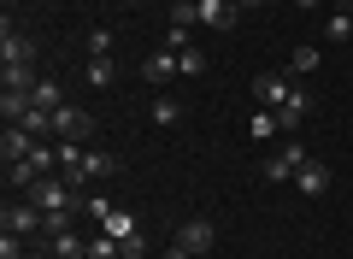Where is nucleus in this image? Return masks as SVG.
<instances>
[{
	"mask_svg": "<svg viewBox=\"0 0 353 259\" xmlns=\"http://www.w3.org/2000/svg\"><path fill=\"white\" fill-rule=\"evenodd\" d=\"M30 200H36L41 207V218H77V212H83V189L71 183V177H41L36 189H30Z\"/></svg>",
	"mask_w": 353,
	"mask_h": 259,
	"instance_id": "1",
	"label": "nucleus"
},
{
	"mask_svg": "<svg viewBox=\"0 0 353 259\" xmlns=\"http://www.w3.org/2000/svg\"><path fill=\"white\" fill-rule=\"evenodd\" d=\"M41 247H48L53 259H88V236L77 230L71 218H48V230H41Z\"/></svg>",
	"mask_w": 353,
	"mask_h": 259,
	"instance_id": "2",
	"label": "nucleus"
},
{
	"mask_svg": "<svg viewBox=\"0 0 353 259\" xmlns=\"http://www.w3.org/2000/svg\"><path fill=\"white\" fill-rule=\"evenodd\" d=\"M306 160H312V153H306L301 142H283V148H277L271 160L259 165V177H265V183H294V171H301Z\"/></svg>",
	"mask_w": 353,
	"mask_h": 259,
	"instance_id": "3",
	"label": "nucleus"
},
{
	"mask_svg": "<svg viewBox=\"0 0 353 259\" xmlns=\"http://www.w3.org/2000/svg\"><path fill=\"white\" fill-rule=\"evenodd\" d=\"M88 130H94V124H88V112L71 106V100L53 112V142H88Z\"/></svg>",
	"mask_w": 353,
	"mask_h": 259,
	"instance_id": "4",
	"label": "nucleus"
},
{
	"mask_svg": "<svg viewBox=\"0 0 353 259\" xmlns=\"http://www.w3.org/2000/svg\"><path fill=\"white\" fill-rule=\"evenodd\" d=\"M289 95H294V83H289L283 71H259V77H253V100H259V106H271V112H277Z\"/></svg>",
	"mask_w": 353,
	"mask_h": 259,
	"instance_id": "5",
	"label": "nucleus"
},
{
	"mask_svg": "<svg viewBox=\"0 0 353 259\" xmlns=\"http://www.w3.org/2000/svg\"><path fill=\"white\" fill-rule=\"evenodd\" d=\"M212 242H218V230H212L206 218H189L183 230H176V247H189L194 259H206V253H212Z\"/></svg>",
	"mask_w": 353,
	"mask_h": 259,
	"instance_id": "6",
	"label": "nucleus"
},
{
	"mask_svg": "<svg viewBox=\"0 0 353 259\" xmlns=\"http://www.w3.org/2000/svg\"><path fill=\"white\" fill-rule=\"evenodd\" d=\"M0 65H36V41L18 36V30L6 24V30H0Z\"/></svg>",
	"mask_w": 353,
	"mask_h": 259,
	"instance_id": "7",
	"label": "nucleus"
},
{
	"mask_svg": "<svg viewBox=\"0 0 353 259\" xmlns=\"http://www.w3.org/2000/svg\"><path fill=\"white\" fill-rule=\"evenodd\" d=\"M294 189H301L306 200H318V195H330V165H324V160H306L301 171H294Z\"/></svg>",
	"mask_w": 353,
	"mask_h": 259,
	"instance_id": "8",
	"label": "nucleus"
},
{
	"mask_svg": "<svg viewBox=\"0 0 353 259\" xmlns=\"http://www.w3.org/2000/svg\"><path fill=\"white\" fill-rule=\"evenodd\" d=\"M112 171H118V165H112V153H83V165H77V171H65V177H71L77 189H88L94 177H112Z\"/></svg>",
	"mask_w": 353,
	"mask_h": 259,
	"instance_id": "9",
	"label": "nucleus"
},
{
	"mask_svg": "<svg viewBox=\"0 0 353 259\" xmlns=\"http://www.w3.org/2000/svg\"><path fill=\"white\" fill-rule=\"evenodd\" d=\"M6 230L36 236V230H48V218H41V207H36V200H24V207H6Z\"/></svg>",
	"mask_w": 353,
	"mask_h": 259,
	"instance_id": "10",
	"label": "nucleus"
},
{
	"mask_svg": "<svg viewBox=\"0 0 353 259\" xmlns=\"http://www.w3.org/2000/svg\"><path fill=\"white\" fill-rule=\"evenodd\" d=\"M36 142H41V136H30L24 124H6V136H0V160H6V165H12V160H24V153L36 148Z\"/></svg>",
	"mask_w": 353,
	"mask_h": 259,
	"instance_id": "11",
	"label": "nucleus"
},
{
	"mask_svg": "<svg viewBox=\"0 0 353 259\" xmlns=\"http://www.w3.org/2000/svg\"><path fill=\"white\" fill-rule=\"evenodd\" d=\"M236 18H241L236 0H201V24H206V30H230Z\"/></svg>",
	"mask_w": 353,
	"mask_h": 259,
	"instance_id": "12",
	"label": "nucleus"
},
{
	"mask_svg": "<svg viewBox=\"0 0 353 259\" xmlns=\"http://www.w3.org/2000/svg\"><path fill=\"white\" fill-rule=\"evenodd\" d=\"M141 77H148V83H171V77H183V65H176V53H171V48H159V53H148Z\"/></svg>",
	"mask_w": 353,
	"mask_h": 259,
	"instance_id": "13",
	"label": "nucleus"
},
{
	"mask_svg": "<svg viewBox=\"0 0 353 259\" xmlns=\"http://www.w3.org/2000/svg\"><path fill=\"white\" fill-rule=\"evenodd\" d=\"M306 112H312V95H306V88H294V95L277 106V124H283V130H301V124H306Z\"/></svg>",
	"mask_w": 353,
	"mask_h": 259,
	"instance_id": "14",
	"label": "nucleus"
},
{
	"mask_svg": "<svg viewBox=\"0 0 353 259\" xmlns=\"http://www.w3.org/2000/svg\"><path fill=\"white\" fill-rule=\"evenodd\" d=\"M101 230H106V236H118V242L141 236V230H136V212H124V207H112V212H106V218H101Z\"/></svg>",
	"mask_w": 353,
	"mask_h": 259,
	"instance_id": "15",
	"label": "nucleus"
},
{
	"mask_svg": "<svg viewBox=\"0 0 353 259\" xmlns=\"http://www.w3.org/2000/svg\"><path fill=\"white\" fill-rule=\"evenodd\" d=\"M318 65H324V53H318V48H312V41H301V48H294V53H289V77H312V71H318Z\"/></svg>",
	"mask_w": 353,
	"mask_h": 259,
	"instance_id": "16",
	"label": "nucleus"
},
{
	"mask_svg": "<svg viewBox=\"0 0 353 259\" xmlns=\"http://www.w3.org/2000/svg\"><path fill=\"white\" fill-rule=\"evenodd\" d=\"M83 83H88V88H112V83H118V65H112V59H88V65H83Z\"/></svg>",
	"mask_w": 353,
	"mask_h": 259,
	"instance_id": "17",
	"label": "nucleus"
},
{
	"mask_svg": "<svg viewBox=\"0 0 353 259\" xmlns=\"http://www.w3.org/2000/svg\"><path fill=\"white\" fill-rule=\"evenodd\" d=\"M324 41H353V12L347 6H336V12L324 18Z\"/></svg>",
	"mask_w": 353,
	"mask_h": 259,
	"instance_id": "18",
	"label": "nucleus"
},
{
	"mask_svg": "<svg viewBox=\"0 0 353 259\" xmlns=\"http://www.w3.org/2000/svg\"><path fill=\"white\" fill-rule=\"evenodd\" d=\"M277 130H283V124H277V112H271V106H259V112L248 118V136H253V142H271Z\"/></svg>",
	"mask_w": 353,
	"mask_h": 259,
	"instance_id": "19",
	"label": "nucleus"
},
{
	"mask_svg": "<svg viewBox=\"0 0 353 259\" xmlns=\"http://www.w3.org/2000/svg\"><path fill=\"white\" fill-rule=\"evenodd\" d=\"M176 118H183V100H176V95H153V124H159V130H171Z\"/></svg>",
	"mask_w": 353,
	"mask_h": 259,
	"instance_id": "20",
	"label": "nucleus"
},
{
	"mask_svg": "<svg viewBox=\"0 0 353 259\" xmlns=\"http://www.w3.org/2000/svg\"><path fill=\"white\" fill-rule=\"evenodd\" d=\"M88 259H124V242H118V236H88Z\"/></svg>",
	"mask_w": 353,
	"mask_h": 259,
	"instance_id": "21",
	"label": "nucleus"
},
{
	"mask_svg": "<svg viewBox=\"0 0 353 259\" xmlns=\"http://www.w3.org/2000/svg\"><path fill=\"white\" fill-rule=\"evenodd\" d=\"M0 112H6V124H18L30 112V95H18V88H0Z\"/></svg>",
	"mask_w": 353,
	"mask_h": 259,
	"instance_id": "22",
	"label": "nucleus"
},
{
	"mask_svg": "<svg viewBox=\"0 0 353 259\" xmlns=\"http://www.w3.org/2000/svg\"><path fill=\"white\" fill-rule=\"evenodd\" d=\"M30 100H36L41 112H59V106H65V95H59V83H36V88H30Z\"/></svg>",
	"mask_w": 353,
	"mask_h": 259,
	"instance_id": "23",
	"label": "nucleus"
},
{
	"mask_svg": "<svg viewBox=\"0 0 353 259\" xmlns=\"http://www.w3.org/2000/svg\"><path fill=\"white\" fill-rule=\"evenodd\" d=\"M88 59H112V30H88Z\"/></svg>",
	"mask_w": 353,
	"mask_h": 259,
	"instance_id": "24",
	"label": "nucleus"
},
{
	"mask_svg": "<svg viewBox=\"0 0 353 259\" xmlns=\"http://www.w3.org/2000/svg\"><path fill=\"white\" fill-rule=\"evenodd\" d=\"M176 65H183V77H201L206 71V53L201 48H183V53H176Z\"/></svg>",
	"mask_w": 353,
	"mask_h": 259,
	"instance_id": "25",
	"label": "nucleus"
},
{
	"mask_svg": "<svg viewBox=\"0 0 353 259\" xmlns=\"http://www.w3.org/2000/svg\"><path fill=\"white\" fill-rule=\"evenodd\" d=\"M24 253H30V247H24V236H18V230L0 236V259H24Z\"/></svg>",
	"mask_w": 353,
	"mask_h": 259,
	"instance_id": "26",
	"label": "nucleus"
},
{
	"mask_svg": "<svg viewBox=\"0 0 353 259\" xmlns=\"http://www.w3.org/2000/svg\"><path fill=\"white\" fill-rule=\"evenodd\" d=\"M83 165V142H59V171H77Z\"/></svg>",
	"mask_w": 353,
	"mask_h": 259,
	"instance_id": "27",
	"label": "nucleus"
},
{
	"mask_svg": "<svg viewBox=\"0 0 353 259\" xmlns=\"http://www.w3.org/2000/svg\"><path fill=\"white\" fill-rule=\"evenodd\" d=\"M165 48H171V53H183V48H194V30H165Z\"/></svg>",
	"mask_w": 353,
	"mask_h": 259,
	"instance_id": "28",
	"label": "nucleus"
},
{
	"mask_svg": "<svg viewBox=\"0 0 353 259\" xmlns=\"http://www.w3.org/2000/svg\"><path fill=\"white\" fill-rule=\"evenodd\" d=\"M83 212H88V218H94V224H101L106 212H112V200H106V195H83Z\"/></svg>",
	"mask_w": 353,
	"mask_h": 259,
	"instance_id": "29",
	"label": "nucleus"
},
{
	"mask_svg": "<svg viewBox=\"0 0 353 259\" xmlns=\"http://www.w3.org/2000/svg\"><path fill=\"white\" fill-rule=\"evenodd\" d=\"M159 259H194V253H189V247H176V242H171V247H165Z\"/></svg>",
	"mask_w": 353,
	"mask_h": 259,
	"instance_id": "30",
	"label": "nucleus"
},
{
	"mask_svg": "<svg viewBox=\"0 0 353 259\" xmlns=\"http://www.w3.org/2000/svg\"><path fill=\"white\" fill-rule=\"evenodd\" d=\"M236 6L241 12H259V6H271V0H236Z\"/></svg>",
	"mask_w": 353,
	"mask_h": 259,
	"instance_id": "31",
	"label": "nucleus"
},
{
	"mask_svg": "<svg viewBox=\"0 0 353 259\" xmlns=\"http://www.w3.org/2000/svg\"><path fill=\"white\" fill-rule=\"evenodd\" d=\"M294 6H301V12H312V6H324V0H294Z\"/></svg>",
	"mask_w": 353,
	"mask_h": 259,
	"instance_id": "32",
	"label": "nucleus"
},
{
	"mask_svg": "<svg viewBox=\"0 0 353 259\" xmlns=\"http://www.w3.org/2000/svg\"><path fill=\"white\" fill-rule=\"evenodd\" d=\"M24 259H53V253H48V247H41V253H24Z\"/></svg>",
	"mask_w": 353,
	"mask_h": 259,
	"instance_id": "33",
	"label": "nucleus"
},
{
	"mask_svg": "<svg viewBox=\"0 0 353 259\" xmlns=\"http://www.w3.org/2000/svg\"><path fill=\"white\" fill-rule=\"evenodd\" d=\"M124 6H136V0H124Z\"/></svg>",
	"mask_w": 353,
	"mask_h": 259,
	"instance_id": "34",
	"label": "nucleus"
}]
</instances>
